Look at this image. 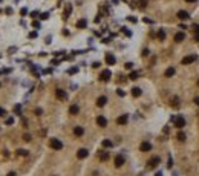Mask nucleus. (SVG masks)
<instances>
[{
  "instance_id": "nucleus-1",
  "label": "nucleus",
  "mask_w": 199,
  "mask_h": 176,
  "mask_svg": "<svg viewBox=\"0 0 199 176\" xmlns=\"http://www.w3.org/2000/svg\"><path fill=\"white\" fill-rule=\"evenodd\" d=\"M49 145L54 150H61V149H63V143H61L60 139H57V138H52L49 141Z\"/></svg>"
},
{
  "instance_id": "nucleus-2",
  "label": "nucleus",
  "mask_w": 199,
  "mask_h": 176,
  "mask_svg": "<svg viewBox=\"0 0 199 176\" xmlns=\"http://www.w3.org/2000/svg\"><path fill=\"white\" fill-rule=\"evenodd\" d=\"M110 77H112V72H110L109 69H104V71L100 74V80L101 81H109L110 80Z\"/></svg>"
},
{
  "instance_id": "nucleus-3",
  "label": "nucleus",
  "mask_w": 199,
  "mask_h": 176,
  "mask_svg": "<svg viewBox=\"0 0 199 176\" xmlns=\"http://www.w3.org/2000/svg\"><path fill=\"white\" fill-rule=\"evenodd\" d=\"M161 162V159H159V156H153L152 159H149V162H147V168H155L158 164Z\"/></svg>"
},
{
  "instance_id": "nucleus-4",
  "label": "nucleus",
  "mask_w": 199,
  "mask_h": 176,
  "mask_svg": "<svg viewBox=\"0 0 199 176\" xmlns=\"http://www.w3.org/2000/svg\"><path fill=\"white\" fill-rule=\"evenodd\" d=\"M55 96L58 100H61V101H66L67 100V94H66V90H63V89H57L55 90Z\"/></svg>"
},
{
  "instance_id": "nucleus-5",
  "label": "nucleus",
  "mask_w": 199,
  "mask_h": 176,
  "mask_svg": "<svg viewBox=\"0 0 199 176\" xmlns=\"http://www.w3.org/2000/svg\"><path fill=\"white\" fill-rule=\"evenodd\" d=\"M127 121H129V115H119V116L116 118V124H119V126L127 124Z\"/></svg>"
},
{
  "instance_id": "nucleus-6",
  "label": "nucleus",
  "mask_w": 199,
  "mask_h": 176,
  "mask_svg": "<svg viewBox=\"0 0 199 176\" xmlns=\"http://www.w3.org/2000/svg\"><path fill=\"white\" fill-rule=\"evenodd\" d=\"M175 126L178 129H182L185 126V119H184V116H176L175 118Z\"/></svg>"
},
{
  "instance_id": "nucleus-7",
  "label": "nucleus",
  "mask_w": 199,
  "mask_h": 176,
  "mask_svg": "<svg viewBox=\"0 0 199 176\" xmlns=\"http://www.w3.org/2000/svg\"><path fill=\"white\" fill-rule=\"evenodd\" d=\"M193 61H196V55H193V54H191V55L184 57L181 63H182V64H190V63H193Z\"/></svg>"
},
{
  "instance_id": "nucleus-8",
  "label": "nucleus",
  "mask_w": 199,
  "mask_h": 176,
  "mask_svg": "<svg viewBox=\"0 0 199 176\" xmlns=\"http://www.w3.org/2000/svg\"><path fill=\"white\" fill-rule=\"evenodd\" d=\"M97 124H98L100 127H106V126H107V119H106V116L100 115L98 118H97Z\"/></svg>"
},
{
  "instance_id": "nucleus-9",
  "label": "nucleus",
  "mask_w": 199,
  "mask_h": 176,
  "mask_svg": "<svg viewBox=\"0 0 199 176\" xmlns=\"http://www.w3.org/2000/svg\"><path fill=\"white\" fill-rule=\"evenodd\" d=\"M139 150L141 152H150L152 150V144L147 143V141H144V143H141V145H139Z\"/></svg>"
},
{
  "instance_id": "nucleus-10",
  "label": "nucleus",
  "mask_w": 199,
  "mask_h": 176,
  "mask_svg": "<svg viewBox=\"0 0 199 176\" xmlns=\"http://www.w3.org/2000/svg\"><path fill=\"white\" fill-rule=\"evenodd\" d=\"M87 155H89V152H87L86 149H80V150L77 152V158H78V159H84V158H87Z\"/></svg>"
},
{
  "instance_id": "nucleus-11",
  "label": "nucleus",
  "mask_w": 199,
  "mask_h": 176,
  "mask_svg": "<svg viewBox=\"0 0 199 176\" xmlns=\"http://www.w3.org/2000/svg\"><path fill=\"white\" fill-rule=\"evenodd\" d=\"M106 63L109 64V66H113V64L116 63V58L112 54H106Z\"/></svg>"
},
{
  "instance_id": "nucleus-12",
  "label": "nucleus",
  "mask_w": 199,
  "mask_h": 176,
  "mask_svg": "<svg viewBox=\"0 0 199 176\" xmlns=\"http://www.w3.org/2000/svg\"><path fill=\"white\" fill-rule=\"evenodd\" d=\"M184 40H185V34H184V32L175 34V41H176V43H181V41H184Z\"/></svg>"
},
{
  "instance_id": "nucleus-13",
  "label": "nucleus",
  "mask_w": 199,
  "mask_h": 176,
  "mask_svg": "<svg viewBox=\"0 0 199 176\" xmlns=\"http://www.w3.org/2000/svg\"><path fill=\"white\" fill-rule=\"evenodd\" d=\"M123 164H124V156H123V155L115 156V167H121Z\"/></svg>"
},
{
  "instance_id": "nucleus-14",
  "label": "nucleus",
  "mask_w": 199,
  "mask_h": 176,
  "mask_svg": "<svg viewBox=\"0 0 199 176\" xmlns=\"http://www.w3.org/2000/svg\"><path fill=\"white\" fill-rule=\"evenodd\" d=\"M106 103H107V96H100L98 100H97V106H98V107L106 106Z\"/></svg>"
},
{
  "instance_id": "nucleus-15",
  "label": "nucleus",
  "mask_w": 199,
  "mask_h": 176,
  "mask_svg": "<svg viewBox=\"0 0 199 176\" xmlns=\"http://www.w3.org/2000/svg\"><path fill=\"white\" fill-rule=\"evenodd\" d=\"M78 112H80V107H78L77 104H72V106L69 107V113H70V115H77Z\"/></svg>"
},
{
  "instance_id": "nucleus-16",
  "label": "nucleus",
  "mask_w": 199,
  "mask_h": 176,
  "mask_svg": "<svg viewBox=\"0 0 199 176\" xmlns=\"http://www.w3.org/2000/svg\"><path fill=\"white\" fill-rule=\"evenodd\" d=\"M83 133H84V129L83 127L77 126V127L74 129V135H75V136H83Z\"/></svg>"
},
{
  "instance_id": "nucleus-17",
  "label": "nucleus",
  "mask_w": 199,
  "mask_h": 176,
  "mask_svg": "<svg viewBox=\"0 0 199 176\" xmlns=\"http://www.w3.org/2000/svg\"><path fill=\"white\" fill-rule=\"evenodd\" d=\"M87 26V22H86V18H81V20H78L77 22V28H80V29H84Z\"/></svg>"
},
{
  "instance_id": "nucleus-18",
  "label": "nucleus",
  "mask_w": 199,
  "mask_h": 176,
  "mask_svg": "<svg viewBox=\"0 0 199 176\" xmlns=\"http://www.w3.org/2000/svg\"><path fill=\"white\" fill-rule=\"evenodd\" d=\"M164 75H166L167 78H170V77H173L175 75V67H168L166 72H164Z\"/></svg>"
},
{
  "instance_id": "nucleus-19",
  "label": "nucleus",
  "mask_w": 199,
  "mask_h": 176,
  "mask_svg": "<svg viewBox=\"0 0 199 176\" xmlns=\"http://www.w3.org/2000/svg\"><path fill=\"white\" fill-rule=\"evenodd\" d=\"M158 40H159V41H164V40H166V31H164V29H159V31H158Z\"/></svg>"
},
{
  "instance_id": "nucleus-20",
  "label": "nucleus",
  "mask_w": 199,
  "mask_h": 176,
  "mask_svg": "<svg viewBox=\"0 0 199 176\" xmlns=\"http://www.w3.org/2000/svg\"><path fill=\"white\" fill-rule=\"evenodd\" d=\"M178 17H179L181 20H187L190 16H188V12H187V11H179V12H178Z\"/></svg>"
},
{
  "instance_id": "nucleus-21",
  "label": "nucleus",
  "mask_w": 199,
  "mask_h": 176,
  "mask_svg": "<svg viewBox=\"0 0 199 176\" xmlns=\"http://www.w3.org/2000/svg\"><path fill=\"white\" fill-rule=\"evenodd\" d=\"M141 94H143V92H141V89H139V87H133V89H132V95L135 96V98L141 96Z\"/></svg>"
},
{
  "instance_id": "nucleus-22",
  "label": "nucleus",
  "mask_w": 199,
  "mask_h": 176,
  "mask_svg": "<svg viewBox=\"0 0 199 176\" xmlns=\"http://www.w3.org/2000/svg\"><path fill=\"white\" fill-rule=\"evenodd\" d=\"M17 155H18V156H28V155H29V152H28V150H25V149H18V150H17Z\"/></svg>"
},
{
  "instance_id": "nucleus-23",
  "label": "nucleus",
  "mask_w": 199,
  "mask_h": 176,
  "mask_svg": "<svg viewBox=\"0 0 199 176\" xmlns=\"http://www.w3.org/2000/svg\"><path fill=\"white\" fill-rule=\"evenodd\" d=\"M138 77H139V72H136V71L130 72V75H129V78H130V80H138Z\"/></svg>"
},
{
  "instance_id": "nucleus-24",
  "label": "nucleus",
  "mask_w": 199,
  "mask_h": 176,
  "mask_svg": "<svg viewBox=\"0 0 199 176\" xmlns=\"http://www.w3.org/2000/svg\"><path fill=\"white\" fill-rule=\"evenodd\" d=\"M176 138H178V139H179L181 143H184V141H185V133H184V132H178Z\"/></svg>"
},
{
  "instance_id": "nucleus-25",
  "label": "nucleus",
  "mask_w": 199,
  "mask_h": 176,
  "mask_svg": "<svg viewBox=\"0 0 199 176\" xmlns=\"http://www.w3.org/2000/svg\"><path fill=\"white\" fill-rule=\"evenodd\" d=\"M112 145H113V143L109 141V139H104V141H103V147H106V149H110Z\"/></svg>"
},
{
  "instance_id": "nucleus-26",
  "label": "nucleus",
  "mask_w": 199,
  "mask_h": 176,
  "mask_svg": "<svg viewBox=\"0 0 199 176\" xmlns=\"http://www.w3.org/2000/svg\"><path fill=\"white\" fill-rule=\"evenodd\" d=\"M100 159L101 161H107L109 159V153H107V152H103V153L100 155Z\"/></svg>"
},
{
  "instance_id": "nucleus-27",
  "label": "nucleus",
  "mask_w": 199,
  "mask_h": 176,
  "mask_svg": "<svg viewBox=\"0 0 199 176\" xmlns=\"http://www.w3.org/2000/svg\"><path fill=\"white\" fill-rule=\"evenodd\" d=\"M72 12V6L70 5H67V8H66V11H65V18H67L69 17V14Z\"/></svg>"
},
{
  "instance_id": "nucleus-28",
  "label": "nucleus",
  "mask_w": 199,
  "mask_h": 176,
  "mask_svg": "<svg viewBox=\"0 0 199 176\" xmlns=\"http://www.w3.org/2000/svg\"><path fill=\"white\" fill-rule=\"evenodd\" d=\"M178 103H179V98L175 96V98L172 100V106H173V107H178Z\"/></svg>"
},
{
  "instance_id": "nucleus-29",
  "label": "nucleus",
  "mask_w": 199,
  "mask_h": 176,
  "mask_svg": "<svg viewBox=\"0 0 199 176\" xmlns=\"http://www.w3.org/2000/svg\"><path fill=\"white\" fill-rule=\"evenodd\" d=\"M138 5H139V8H146V6H147V2H146V0H139Z\"/></svg>"
},
{
  "instance_id": "nucleus-30",
  "label": "nucleus",
  "mask_w": 199,
  "mask_h": 176,
  "mask_svg": "<svg viewBox=\"0 0 199 176\" xmlns=\"http://www.w3.org/2000/svg\"><path fill=\"white\" fill-rule=\"evenodd\" d=\"M12 123H14V118H12V116H9V118H6V124H8V126H11Z\"/></svg>"
},
{
  "instance_id": "nucleus-31",
  "label": "nucleus",
  "mask_w": 199,
  "mask_h": 176,
  "mask_svg": "<svg viewBox=\"0 0 199 176\" xmlns=\"http://www.w3.org/2000/svg\"><path fill=\"white\" fill-rule=\"evenodd\" d=\"M23 139H25L26 143H29V141H31V135H28V133H25V135H23Z\"/></svg>"
},
{
  "instance_id": "nucleus-32",
  "label": "nucleus",
  "mask_w": 199,
  "mask_h": 176,
  "mask_svg": "<svg viewBox=\"0 0 199 176\" xmlns=\"http://www.w3.org/2000/svg\"><path fill=\"white\" fill-rule=\"evenodd\" d=\"M77 71H78L77 67H72V69H69V71H67V74H69V75H72V74H75Z\"/></svg>"
},
{
  "instance_id": "nucleus-33",
  "label": "nucleus",
  "mask_w": 199,
  "mask_h": 176,
  "mask_svg": "<svg viewBox=\"0 0 199 176\" xmlns=\"http://www.w3.org/2000/svg\"><path fill=\"white\" fill-rule=\"evenodd\" d=\"M40 18H41V20H46V18H49V14H48V12H43V14L40 16Z\"/></svg>"
},
{
  "instance_id": "nucleus-34",
  "label": "nucleus",
  "mask_w": 199,
  "mask_h": 176,
  "mask_svg": "<svg viewBox=\"0 0 199 176\" xmlns=\"http://www.w3.org/2000/svg\"><path fill=\"white\" fill-rule=\"evenodd\" d=\"M123 32H124V34H126L127 37H130V35H132V32H130V31H127V28H123Z\"/></svg>"
},
{
  "instance_id": "nucleus-35",
  "label": "nucleus",
  "mask_w": 199,
  "mask_h": 176,
  "mask_svg": "<svg viewBox=\"0 0 199 176\" xmlns=\"http://www.w3.org/2000/svg\"><path fill=\"white\" fill-rule=\"evenodd\" d=\"M0 116H6V110L3 107H0Z\"/></svg>"
},
{
  "instance_id": "nucleus-36",
  "label": "nucleus",
  "mask_w": 199,
  "mask_h": 176,
  "mask_svg": "<svg viewBox=\"0 0 199 176\" xmlns=\"http://www.w3.org/2000/svg\"><path fill=\"white\" fill-rule=\"evenodd\" d=\"M191 29H193L195 32H199V25H193V26H191Z\"/></svg>"
},
{
  "instance_id": "nucleus-37",
  "label": "nucleus",
  "mask_w": 199,
  "mask_h": 176,
  "mask_svg": "<svg viewBox=\"0 0 199 176\" xmlns=\"http://www.w3.org/2000/svg\"><path fill=\"white\" fill-rule=\"evenodd\" d=\"M32 26L35 29H38V28H40V23H38V22H32Z\"/></svg>"
},
{
  "instance_id": "nucleus-38",
  "label": "nucleus",
  "mask_w": 199,
  "mask_h": 176,
  "mask_svg": "<svg viewBox=\"0 0 199 176\" xmlns=\"http://www.w3.org/2000/svg\"><path fill=\"white\" fill-rule=\"evenodd\" d=\"M116 94H118L119 96H124V95H126V94H124V90H121V89H118V90H116Z\"/></svg>"
},
{
  "instance_id": "nucleus-39",
  "label": "nucleus",
  "mask_w": 199,
  "mask_h": 176,
  "mask_svg": "<svg viewBox=\"0 0 199 176\" xmlns=\"http://www.w3.org/2000/svg\"><path fill=\"white\" fill-rule=\"evenodd\" d=\"M20 14H22V16H26V14H28V9H26V8H23V9L20 11Z\"/></svg>"
},
{
  "instance_id": "nucleus-40",
  "label": "nucleus",
  "mask_w": 199,
  "mask_h": 176,
  "mask_svg": "<svg viewBox=\"0 0 199 176\" xmlns=\"http://www.w3.org/2000/svg\"><path fill=\"white\" fill-rule=\"evenodd\" d=\"M147 55H149V49H144L143 51V57H147Z\"/></svg>"
},
{
  "instance_id": "nucleus-41",
  "label": "nucleus",
  "mask_w": 199,
  "mask_h": 176,
  "mask_svg": "<svg viewBox=\"0 0 199 176\" xmlns=\"http://www.w3.org/2000/svg\"><path fill=\"white\" fill-rule=\"evenodd\" d=\"M20 109H22L20 106H16V107H14V112H16V113H20Z\"/></svg>"
},
{
  "instance_id": "nucleus-42",
  "label": "nucleus",
  "mask_w": 199,
  "mask_h": 176,
  "mask_svg": "<svg viewBox=\"0 0 199 176\" xmlns=\"http://www.w3.org/2000/svg\"><path fill=\"white\" fill-rule=\"evenodd\" d=\"M193 103H195V104H196V106H199V96H196V98H195V100H193Z\"/></svg>"
},
{
  "instance_id": "nucleus-43",
  "label": "nucleus",
  "mask_w": 199,
  "mask_h": 176,
  "mask_svg": "<svg viewBox=\"0 0 199 176\" xmlns=\"http://www.w3.org/2000/svg\"><path fill=\"white\" fill-rule=\"evenodd\" d=\"M132 66H133L132 63H126V69H132Z\"/></svg>"
},
{
  "instance_id": "nucleus-44",
  "label": "nucleus",
  "mask_w": 199,
  "mask_h": 176,
  "mask_svg": "<svg viewBox=\"0 0 199 176\" xmlns=\"http://www.w3.org/2000/svg\"><path fill=\"white\" fill-rule=\"evenodd\" d=\"M195 40L199 41V32H195Z\"/></svg>"
},
{
  "instance_id": "nucleus-45",
  "label": "nucleus",
  "mask_w": 199,
  "mask_h": 176,
  "mask_svg": "<svg viewBox=\"0 0 199 176\" xmlns=\"http://www.w3.org/2000/svg\"><path fill=\"white\" fill-rule=\"evenodd\" d=\"M29 37H31V38H35V37H37V34H35V32H31V34H29Z\"/></svg>"
},
{
  "instance_id": "nucleus-46",
  "label": "nucleus",
  "mask_w": 199,
  "mask_h": 176,
  "mask_svg": "<svg viewBox=\"0 0 199 176\" xmlns=\"http://www.w3.org/2000/svg\"><path fill=\"white\" fill-rule=\"evenodd\" d=\"M129 20H130L132 23H135V22H136V18H135V17H129Z\"/></svg>"
},
{
  "instance_id": "nucleus-47",
  "label": "nucleus",
  "mask_w": 199,
  "mask_h": 176,
  "mask_svg": "<svg viewBox=\"0 0 199 176\" xmlns=\"http://www.w3.org/2000/svg\"><path fill=\"white\" fill-rule=\"evenodd\" d=\"M35 113L37 115H41V109H35Z\"/></svg>"
},
{
  "instance_id": "nucleus-48",
  "label": "nucleus",
  "mask_w": 199,
  "mask_h": 176,
  "mask_svg": "<svg viewBox=\"0 0 199 176\" xmlns=\"http://www.w3.org/2000/svg\"><path fill=\"white\" fill-rule=\"evenodd\" d=\"M8 176H16V173H14V172H9V173H8Z\"/></svg>"
},
{
  "instance_id": "nucleus-49",
  "label": "nucleus",
  "mask_w": 199,
  "mask_h": 176,
  "mask_svg": "<svg viewBox=\"0 0 199 176\" xmlns=\"http://www.w3.org/2000/svg\"><path fill=\"white\" fill-rule=\"evenodd\" d=\"M185 2H187V3H195L196 0H185Z\"/></svg>"
},
{
  "instance_id": "nucleus-50",
  "label": "nucleus",
  "mask_w": 199,
  "mask_h": 176,
  "mask_svg": "<svg viewBox=\"0 0 199 176\" xmlns=\"http://www.w3.org/2000/svg\"><path fill=\"white\" fill-rule=\"evenodd\" d=\"M156 176H162V175H161V173H156Z\"/></svg>"
},
{
  "instance_id": "nucleus-51",
  "label": "nucleus",
  "mask_w": 199,
  "mask_h": 176,
  "mask_svg": "<svg viewBox=\"0 0 199 176\" xmlns=\"http://www.w3.org/2000/svg\"><path fill=\"white\" fill-rule=\"evenodd\" d=\"M198 86H199V80H198Z\"/></svg>"
}]
</instances>
